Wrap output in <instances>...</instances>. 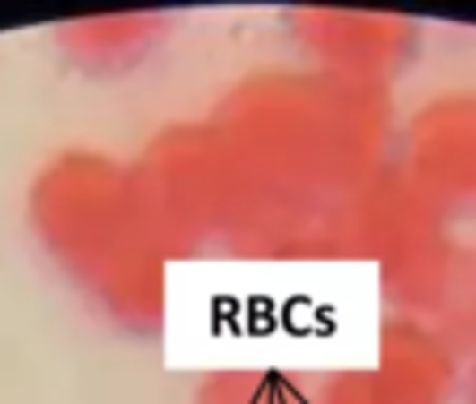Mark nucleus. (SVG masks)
<instances>
[{"label":"nucleus","instance_id":"nucleus-1","mask_svg":"<svg viewBox=\"0 0 476 404\" xmlns=\"http://www.w3.org/2000/svg\"><path fill=\"white\" fill-rule=\"evenodd\" d=\"M211 123L253 173L312 207H333L396 160L393 89L316 68L240 76Z\"/></svg>","mask_w":476,"mask_h":404},{"label":"nucleus","instance_id":"nucleus-2","mask_svg":"<svg viewBox=\"0 0 476 404\" xmlns=\"http://www.w3.org/2000/svg\"><path fill=\"white\" fill-rule=\"evenodd\" d=\"M30 232L59 274L131 337L169 316V249L156 236L131 165L93 148L51 156L30 182Z\"/></svg>","mask_w":476,"mask_h":404},{"label":"nucleus","instance_id":"nucleus-3","mask_svg":"<svg viewBox=\"0 0 476 404\" xmlns=\"http://www.w3.org/2000/svg\"><path fill=\"white\" fill-rule=\"evenodd\" d=\"M140 198L169 257L312 262L321 215L253 173L215 123H173L131 160Z\"/></svg>","mask_w":476,"mask_h":404},{"label":"nucleus","instance_id":"nucleus-4","mask_svg":"<svg viewBox=\"0 0 476 404\" xmlns=\"http://www.w3.org/2000/svg\"><path fill=\"white\" fill-rule=\"evenodd\" d=\"M447 223L443 207L393 160L321 215L312 262H371L379 274H388L451 236Z\"/></svg>","mask_w":476,"mask_h":404},{"label":"nucleus","instance_id":"nucleus-5","mask_svg":"<svg viewBox=\"0 0 476 404\" xmlns=\"http://www.w3.org/2000/svg\"><path fill=\"white\" fill-rule=\"evenodd\" d=\"M455 388L460 354L430 329L388 316L376 358L329 371L312 391V404H451Z\"/></svg>","mask_w":476,"mask_h":404},{"label":"nucleus","instance_id":"nucleus-6","mask_svg":"<svg viewBox=\"0 0 476 404\" xmlns=\"http://www.w3.org/2000/svg\"><path fill=\"white\" fill-rule=\"evenodd\" d=\"M287 39L308 68L379 89H393V81L413 68L421 51L418 21L363 9H291Z\"/></svg>","mask_w":476,"mask_h":404},{"label":"nucleus","instance_id":"nucleus-7","mask_svg":"<svg viewBox=\"0 0 476 404\" xmlns=\"http://www.w3.org/2000/svg\"><path fill=\"white\" fill-rule=\"evenodd\" d=\"M396 165L443 215H476V89L421 101L396 131Z\"/></svg>","mask_w":476,"mask_h":404},{"label":"nucleus","instance_id":"nucleus-8","mask_svg":"<svg viewBox=\"0 0 476 404\" xmlns=\"http://www.w3.org/2000/svg\"><path fill=\"white\" fill-rule=\"evenodd\" d=\"M379 291L393 316L430 329L455 354H476V249L443 236L379 274Z\"/></svg>","mask_w":476,"mask_h":404},{"label":"nucleus","instance_id":"nucleus-9","mask_svg":"<svg viewBox=\"0 0 476 404\" xmlns=\"http://www.w3.org/2000/svg\"><path fill=\"white\" fill-rule=\"evenodd\" d=\"M169 34V17L160 13H110L81 17L56 30L59 56L84 76H126Z\"/></svg>","mask_w":476,"mask_h":404},{"label":"nucleus","instance_id":"nucleus-10","mask_svg":"<svg viewBox=\"0 0 476 404\" xmlns=\"http://www.w3.org/2000/svg\"><path fill=\"white\" fill-rule=\"evenodd\" d=\"M195 404H299L291 379L274 366H220L198 379Z\"/></svg>","mask_w":476,"mask_h":404},{"label":"nucleus","instance_id":"nucleus-11","mask_svg":"<svg viewBox=\"0 0 476 404\" xmlns=\"http://www.w3.org/2000/svg\"><path fill=\"white\" fill-rule=\"evenodd\" d=\"M468 404H476V354H472V375H468Z\"/></svg>","mask_w":476,"mask_h":404}]
</instances>
